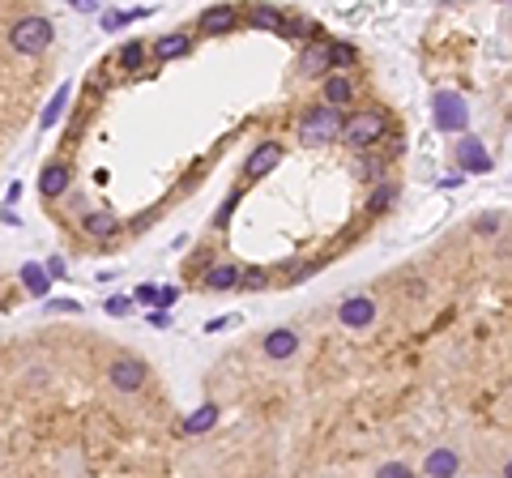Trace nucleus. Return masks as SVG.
I'll use <instances>...</instances> for the list:
<instances>
[{"label":"nucleus","mask_w":512,"mask_h":478,"mask_svg":"<svg viewBox=\"0 0 512 478\" xmlns=\"http://www.w3.org/2000/svg\"><path fill=\"white\" fill-rule=\"evenodd\" d=\"M51 39H56V26L48 18H39V13L13 22V30H9V48L18 51V56H39V51L51 48Z\"/></svg>","instance_id":"nucleus-1"},{"label":"nucleus","mask_w":512,"mask_h":478,"mask_svg":"<svg viewBox=\"0 0 512 478\" xmlns=\"http://www.w3.org/2000/svg\"><path fill=\"white\" fill-rule=\"evenodd\" d=\"M385 133H389V116L385 112H359V116H350L341 124L338 137L350 150H371L376 142H385Z\"/></svg>","instance_id":"nucleus-2"},{"label":"nucleus","mask_w":512,"mask_h":478,"mask_svg":"<svg viewBox=\"0 0 512 478\" xmlns=\"http://www.w3.org/2000/svg\"><path fill=\"white\" fill-rule=\"evenodd\" d=\"M341 124H346V120H341V112H333V107H325V103H320V107H312L308 116L299 120V142H303V145L333 142V137L341 133Z\"/></svg>","instance_id":"nucleus-3"},{"label":"nucleus","mask_w":512,"mask_h":478,"mask_svg":"<svg viewBox=\"0 0 512 478\" xmlns=\"http://www.w3.org/2000/svg\"><path fill=\"white\" fill-rule=\"evenodd\" d=\"M107 381H111V389H120V393H137V389L149 381V367L141 363V358L124 355L107 367Z\"/></svg>","instance_id":"nucleus-4"},{"label":"nucleus","mask_w":512,"mask_h":478,"mask_svg":"<svg viewBox=\"0 0 512 478\" xmlns=\"http://www.w3.org/2000/svg\"><path fill=\"white\" fill-rule=\"evenodd\" d=\"M338 320L346 329H367V325L376 320V304H371L367 295H350V299L338 304Z\"/></svg>","instance_id":"nucleus-5"},{"label":"nucleus","mask_w":512,"mask_h":478,"mask_svg":"<svg viewBox=\"0 0 512 478\" xmlns=\"http://www.w3.org/2000/svg\"><path fill=\"white\" fill-rule=\"evenodd\" d=\"M470 112H465V98L462 95H439L436 98V128L444 133H462Z\"/></svg>","instance_id":"nucleus-6"},{"label":"nucleus","mask_w":512,"mask_h":478,"mask_svg":"<svg viewBox=\"0 0 512 478\" xmlns=\"http://www.w3.org/2000/svg\"><path fill=\"white\" fill-rule=\"evenodd\" d=\"M282 154H287V150H282V142H261L252 154H248V167H244L248 180H261V175H269V171L282 163Z\"/></svg>","instance_id":"nucleus-7"},{"label":"nucleus","mask_w":512,"mask_h":478,"mask_svg":"<svg viewBox=\"0 0 512 478\" xmlns=\"http://www.w3.org/2000/svg\"><path fill=\"white\" fill-rule=\"evenodd\" d=\"M261 351H265V358H273V363L294 358L299 355V334H294V329H269V334L261 337Z\"/></svg>","instance_id":"nucleus-8"},{"label":"nucleus","mask_w":512,"mask_h":478,"mask_svg":"<svg viewBox=\"0 0 512 478\" xmlns=\"http://www.w3.org/2000/svg\"><path fill=\"white\" fill-rule=\"evenodd\" d=\"M235 22H240L235 4H210V9L196 18V30H201V35H226Z\"/></svg>","instance_id":"nucleus-9"},{"label":"nucleus","mask_w":512,"mask_h":478,"mask_svg":"<svg viewBox=\"0 0 512 478\" xmlns=\"http://www.w3.org/2000/svg\"><path fill=\"white\" fill-rule=\"evenodd\" d=\"M423 474L427 478H457L462 474V453L457 449H432L423 461Z\"/></svg>","instance_id":"nucleus-10"},{"label":"nucleus","mask_w":512,"mask_h":478,"mask_svg":"<svg viewBox=\"0 0 512 478\" xmlns=\"http://www.w3.org/2000/svg\"><path fill=\"white\" fill-rule=\"evenodd\" d=\"M457 163H462V171H491V154L483 150V142L478 137H462V145H457Z\"/></svg>","instance_id":"nucleus-11"},{"label":"nucleus","mask_w":512,"mask_h":478,"mask_svg":"<svg viewBox=\"0 0 512 478\" xmlns=\"http://www.w3.org/2000/svg\"><path fill=\"white\" fill-rule=\"evenodd\" d=\"M325 48H329V39H317V43L303 48V56H299V73H303V77H325V73H329Z\"/></svg>","instance_id":"nucleus-12"},{"label":"nucleus","mask_w":512,"mask_h":478,"mask_svg":"<svg viewBox=\"0 0 512 478\" xmlns=\"http://www.w3.org/2000/svg\"><path fill=\"white\" fill-rule=\"evenodd\" d=\"M81 222H86V235H95V239H107L120 231V214H111V210H90Z\"/></svg>","instance_id":"nucleus-13"},{"label":"nucleus","mask_w":512,"mask_h":478,"mask_svg":"<svg viewBox=\"0 0 512 478\" xmlns=\"http://www.w3.org/2000/svg\"><path fill=\"white\" fill-rule=\"evenodd\" d=\"M65 189H69V167H65V163L43 167V175H39V192H43V197H60Z\"/></svg>","instance_id":"nucleus-14"},{"label":"nucleus","mask_w":512,"mask_h":478,"mask_svg":"<svg viewBox=\"0 0 512 478\" xmlns=\"http://www.w3.org/2000/svg\"><path fill=\"white\" fill-rule=\"evenodd\" d=\"M346 103H355V86H350L346 77H329V81H325V107L341 112Z\"/></svg>","instance_id":"nucleus-15"},{"label":"nucleus","mask_w":512,"mask_h":478,"mask_svg":"<svg viewBox=\"0 0 512 478\" xmlns=\"http://www.w3.org/2000/svg\"><path fill=\"white\" fill-rule=\"evenodd\" d=\"M205 287L210 290H235L240 287V269H235V265H210V269H205Z\"/></svg>","instance_id":"nucleus-16"},{"label":"nucleus","mask_w":512,"mask_h":478,"mask_svg":"<svg viewBox=\"0 0 512 478\" xmlns=\"http://www.w3.org/2000/svg\"><path fill=\"white\" fill-rule=\"evenodd\" d=\"M22 287L30 290V295H48V290H51L48 269H43L39 261H26V265H22Z\"/></svg>","instance_id":"nucleus-17"},{"label":"nucleus","mask_w":512,"mask_h":478,"mask_svg":"<svg viewBox=\"0 0 512 478\" xmlns=\"http://www.w3.org/2000/svg\"><path fill=\"white\" fill-rule=\"evenodd\" d=\"M214 423H218V406H214V402H205L193 419H184V428H180V431H184V436H201V431H210Z\"/></svg>","instance_id":"nucleus-18"},{"label":"nucleus","mask_w":512,"mask_h":478,"mask_svg":"<svg viewBox=\"0 0 512 478\" xmlns=\"http://www.w3.org/2000/svg\"><path fill=\"white\" fill-rule=\"evenodd\" d=\"M154 56H158V60H180V56H188V35H163V39L154 43Z\"/></svg>","instance_id":"nucleus-19"},{"label":"nucleus","mask_w":512,"mask_h":478,"mask_svg":"<svg viewBox=\"0 0 512 478\" xmlns=\"http://www.w3.org/2000/svg\"><path fill=\"white\" fill-rule=\"evenodd\" d=\"M252 26H256V30H278V35H282L287 18H282V9H273V4H261V9H252Z\"/></svg>","instance_id":"nucleus-20"},{"label":"nucleus","mask_w":512,"mask_h":478,"mask_svg":"<svg viewBox=\"0 0 512 478\" xmlns=\"http://www.w3.org/2000/svg\"><path fill=\"white\" fill-rule=\"evenodd\" d=\"M393 201H397V189L393 184H376V192L367 197V214H385Z\"/></svg>","instance_id":"nucleus-21"},{"label":"nucleus","mask_w":512,"mask_h":478,"mask_svg":"<svg viewBox=\"0 0 512 478\" xmlns=\"http://www.w3.org/2000/svg\"><path fill=\"white\" fill-rule=\"evenodd\" d=\"M325 56H329V65H355V60H359L355 43H329V48H325Z\"/></svg>","instance_id":"nucleus-22"},{"label":"nucleus","mask_w":512,"mask_h":478,"mask_svg":"<svg viewBox=\"0 0 512 478\" xmlns=\"http://www.w3.org/2000/svg\"><path fill=\"white\" fill-rule=\"evenodd\" d=\"M141 65H146V48H141V43H128V48L120 51V69H141Z\"/></svg>","instance_id":"nucleus-23"},{"label":"nucleus","mask_w":512,"mask_h":478,"mask_svg":"<svg viewBox=\"0 0 512 478\" xmlns=\"http://www.w3.org/2000/svg\"><path fill=\"white\" fill-rule=\"evenodd\" d=\"M65 98H69V86H60V90H56V98H51V107L43 112V120H39V128H51V124L60 120V107H65Z\"/></svg>","instance_id":"nucleus-24"},{"label":"nucleus","mask_w":512,"mask_h":478,"mask_svg":"<svg viewBox=\"0 0 512 478\" xmlns=\"http://www.w3.org/2000/svg\"><path fill=\"white\" fill-rule=\"evenodd\" d=\"M265 282H269L265 269H248V274H240V287H248V290H261Z\"/></svg>","instance_id":"nucleus-25"},{"label":"nucleus","mask_w":512,"mask_h":478,"mask_svg":"<svg viewBox=\"0 0 512 478\" xmlns=\"http://www.w3.org/2000/svg\"><path fill=\"white\" fill-rule=\"evenodd\" d=\"M128 312H133V299H128V295H111V299H107V316H128Z\"/></svg>","instance_id":"nucleus-26"},{"label":"nucleus","mask_w":512,"mask_h":478,"mask_svg":"<svg viewBox=\"0 0 512 478\" xmlns=\"http://www.w3.org/2000/svg\"><path fill=\"white\" fill-rule=\"evenodd\" d=\"M359 180H376V175H380V171H385V163H380V158H359Z\"/></svg>","instance_id":"nucleus-27"},{"label":"nucleus","mask_w":512,"mask_h":478,"mask_svg":"<svg viewBox=\"0 0 512 478\" xmlns=\"http://www.w3.org/2000/svg\"><path fill=\"white\" fill-rule=\"evenodd\" d=\"M376 478H415L410 474V466H401V461H389V466H380Z\"/></svg>","instance_id":"nucleus-28"},{"label":"nucleus","mask_w":512,"mask_h":478,"mask_svg":"<svg viewBox=\"0 0 512 478\" xmlns=\"http://www.w3.org/2000/svg\"><path fill=\"white\" fill-rule=\"evenodd\" d=\"M48 312H81L77 299H48Z\"/></svg>","instance_id":"nucleus-29"},{"label":"nucleus","mask_w":512,"mask_h":478,"mask_svg":"<svg viewBox=\"0 0 512 478\" xmlns=\"http://www.w3.org/2000/svg\"><path fill=\"white\" fill-rule=\"evenodd\" d=\"M478 231H483V235L500 231V218H495V214H483V218H478Z\"/></svg>","instance_id":"nucleus-30"},{"label":"nucleus","mask_w":512,"mask_h":478,"mask_svg":"<svg viewBox=\"0 0 512 478\" xmlns=\"http://www.w3.org/2000/svg\"><path fill=\"white\" fill-rule=\"evenodd\" d=\"M43 269H48V278H51V282H56V278H65V261H60V257H51V261L43 265Z\"/></svg>","instance_id":"nucleus-31"},{"label":"nucleus","mask_w":512,"mask_h":478,"mask_svg":"<svg viewBox=\"0 0 512 478\" xmlns=\"http://www.w3.org/2000/svg\"><path fill=\"white\" fill-rule=\"evenodd\" d=\"M146 320L154 325V329H167V325H171V316H167V312H146Z\"/></svg>","instance_id":"nucleus-32"},{"label":"nucleus","mask_w":512,"mask_h":478,"mask_svg":"<svg viewBox=\"0 0 512 478\" xmlns=\"http://www.w3.org/2000/svg\"><path fill=\"white\" fill-rule=\"evenodd\" d=\"M154 304H158V308H171V304H175V290H171V287H163V290H158V295H154Z\"/></svg>","instance_id":"nucleus-33"},{"label":"nucleus","mask_w":512,"mask_h":478,"mask_svg":"<svg viewBox=\"0 0 512 478\" xmlns=\"http://www.w3.org/2000/svg\"><path fill=\"white\" fill-rule=\"evenodd\" d=\"M154 295H158L154 287H137V290H133V299H137V304H154Z\"/></svg>","instance_id":"nucleus-34"},{"label":"nucleus","mask_w":512,"mask_h":478,"mask_svg":"<svg viewBox=\"0 0 512 478\" xmlns=\"http://www.w3.org/2000/svg\"><path fill=\"white\" fill-rule=\"evenodd\" d=\"M77 13H98V0H73Z\"/></svg>","instance_id":"nucleus-35"}]
</instances>
